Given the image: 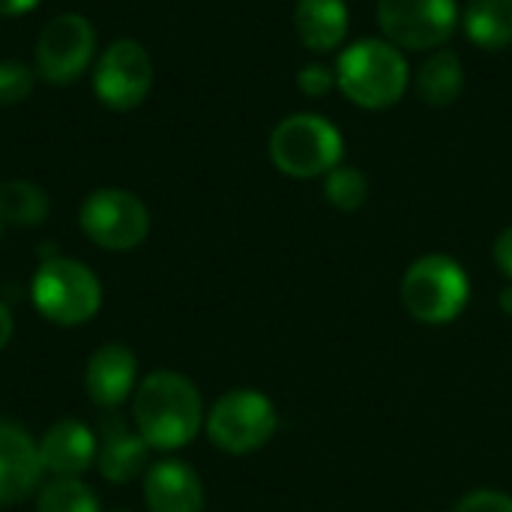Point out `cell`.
<instances>
[{"label": "cell", "instance_id": "obj_1", "mask_svg": "<svg viewBox=\"0 0 512 512\" xmlns=\"http://www.w3.org/2000/svg\"><path fill=\"white\" fill-rule=\"evenodd\" d=\"M135 432L150 450H180L204 426V399L198 387L171 369L150 372L132 396Z\"/></svg>", "mask_w": 512, "mask_h": 512}, {"label": "cell", "instance_id": "obj_2", "mask_svg": "<svg viewBox=\"0 0 512 512\" xmlns=\"http://www.w3.org/2000/svg\"><path fill=\"white\" fill-rule=\"evenodd\" d=\"M411 84V69L387 39H357L336 60V87L348 102L366 111L393 108Z\"/></svg>", "mask_w": 512, "mask_h": 512}, {"label": "cell", "instance_id": "obj_3", "mask_svg": "<svg viewBox=\"0 0 512 512\" xmlns=\"http://www.w3.org/2000/svg\"><path fill=\"white\" fill-rule=\"evenodd\" d=\"M342 156V132L321 114H291L270 132V159L288 177H327L336 165H342Z\"/></svg>", "mask_w": 512, "mask_h": 512}, {"label": "cell", "instance_id": "obj_4", "mask_svg": "<svg viewBox=\"0 0 512 512\" xmlns=\"http://www.w3.org/2000/svg\"><path fill=\"white\" fill-rule=\"evenodd\" d=\"M30 297L45 321L57 327H81L102 306V282L75 258H48L33 276Z\"/></svg>", "mask_w": 512, "mask_h": 512}, {"label": "cell", "instance_id": "obj_5", "mask_svg": "<svg viewBox=\"0 0 512 512\" xmlns=\"http://www.w3.org/2000/svg\"><path fill=\"white\" fill-rule=\"evenodd\" d=\"M471 279L465 267L450 255H423L417 258L402 279V303L408 315L420 324L438 327L459 318L468 306Z\"/></svg>", "mask_w": 512, "mask_h": 512}, {"label": "cell", "instance_id": "obj_6", "mask_svg": "<svg viewBox=\"0 0 512 512\" xmlns=\"http://www.w3.org/2000/svg\"><path fill=\"white\" fill-rule=\"evenodd\" d=\"M204 426H207L210 441L219 450L231 456H246V453L261 450L273 438L279 417H276L273 402L264 393L231 390L216 399Z\"/></svg>", "mask_w": 512, "mask_h": 512}, {"label": "cell", "instance_id": "obj_7", "mask_svg": "<svg viewBox=\"0 0 512 512\" xmlns=\"http://www.w3.org/2000/svg\"><path fill=\"white\" fill-rule=\"evenodd\" d=\"M462 21L456 0H378V27L402 51H438Z\"/></svg>", "mask_w": 512, "mask_h": 512}, {"label": "cell", "instance_id": "obj_8", "mask_svg": "<svg viewBox=\"0 0 512 512\" xmlns=\"http://www.w3.org/2000/svg\"><path fill=\"white\" fill-rule=\"evenodd\" d=\"M78 222L84 237L108 252H129L150 234V213L144 201L114 186L90 192L81 204Z\"/></svg>", "mask_w": 512, "mask_h": 512}, {"label": "cell", "instance_id": "obj_9", "mask_svg": "<svg viewBox=\"0 0 512 512\" xmlns=\"http://www.w3.org/2000/svg\"><path fill=\"white\" fill-rule=\"evenodd\" d=\"M153 87V60L135 39H114L93 69V93L111 111L138 108Z\"/></svg>", "mask_w": 512, "mask_h": 512}, {"label": "cell", "instance_id": "obj_10", "mask_svg": "<svg viewBox=\"0 0 512 512\" xmlns=\"http://www.w3.org/2000/svg\"><path fill=\"white\" fill-rule=\"evenodd\" d=\"M93 51V24L78 12H63L51 18L36 39V69L51 84H69L90 66Z\"/></svg>", "mask_w": 512, "mask_h": 512}, {"label": "cell", "instance_id": "obj_11", "mask_svg": "<svg viewBox=\"0 0 512 512\" xmlns=\"http://www.w3.org/2000/svg\"><path fill=\"white\" fill-rule=\"evenodd\" d=\"M39 441L18 423L0 417V507L27 501L42 480Z\"/></svg>", "mask_w": 512, "mask_h": 512}, {"label": "cell", "instance_id": "obj_12", "mask_svg": "<svg viewBox=\"0 0 512 512\" xmlns=\"http://www.w3.org/2000/svg\"><path fill=\"white\" fill-rule=\"evenodd\" d=\"M138 387V357L123 342H108L96 348L84 369V390L93 405L117 408Z\"/></svg>", "mask_w": 512, "mask_h": 512}, {"label": "cell", "instance_id": "obj_13", "mask_svg": "<svg viewBox=\"0 0 512 512\" xmlns=\"http://www.w3.org/2000/svg\"><path fill=\"white\" fill-rule=\"evenodd\" d=\"M99 441L93 429L75 417H63L45 429L39 438V459L42 468L54 477H81L96 465Z\"/></svg>", "mask_w": 512, "mask_h": 512}, {"label": "cell", "instance_id": "obj_14", "mask_svg": "<svg viewBox=\"0 0 512 512\" xmlns=\"http://www.w3.org/2000/svg\"><path fill=\"white\" fill-rule=\"evenodd\" d=\"M144 504L150 512H204V483L180 459H162L144 474Z\"/></svg>", "mask_w": 512, "mask_h": 512}, {"label": "cell", "instance_id": "obj_15", "mask_svg": "<svg viewBox=\"0 0 512 512\" xmlns=\"http://www.w3.org/2000/svg\"><path fill=\"white\" fill-rule=\"evenodd\" d=\"M147 459H150V447L147 441L129 429L123 420H108L102 426V438H99V450H96V468L108 483H132L141 474H147Z\"/></svg>", "mask_w": 512, "mask_h": 512}, {"label": "cell", "instance_id": "obj_16", "mask_svg": "<svg viewBox=\"0 0 512 512\" xmlns=\"http://www.w3.org/2000/svg\"><path fill=\"white\" fill-rule=\"evenodd\" d=\"M351 9L345 0H297L294 30L309 51H333L345 42Z\"/></svg>", "mask_w": 512, "mask_h": 512}, {"label": "cell", "instance_id": "obj_17", "mask_svg": "<svg viewBox=\"0 0 512 512\" xmlns=\"http://www.w3.org/2000/svg\"><path fill=\"white\" fill-rule=\"evenodd\" d=\"M462 87H465V66L462 57L450 48L432 51L417 69V96L426 105L444 108L459 99Z\"/></svg>", "mask_w": 512, "mask_h": 512}, {"label": "cell", "instance_id": "obj_18", "mask_svg": "<svg viewBox=\"0 0 512 512\" xmlns=\"http://www.w3.org/2000/svg\"><path fill=\"white\" fill-rule=\"evenodd\" d=\"M465 36L483 51L512 45V0H468L462 12Z\"/></svg>", "mask_w": 512, "mask_h": 512}, {"label": "cell", "instance_id": "obj_19", "mask_svg": "<svg viewBox=\"0 0 512 512\" xmlns=\"http://www.w3.org/2000/svg\"><path fill=\"white\" fill-rule=\"evenodd\" d=\"M48 216V195L30 180L0 183V219L3 225L33 228Z\"/></svg>", "mask_w": 512, "mask_h": 512}, {"label": "cell", "instance_id": "obj_20", "mask_svg": "<svg viewBox=\"0 0 512 512\" xmlns=\"http://www.w3.org/2000/svg\"><path fill=\"white\" fill-rule=\"evenodd\" d=\"M36 512H102V507L81 477H54L39 489Z\"/></svg>", "mask_w": 512, "mask_h": 512}, {"label": "cell", "instance_id": "obj_21", "mask_svg": "<svg viewBox=\"0 0 512 512\" xmlns=\"http://www.w3.org/2000/svg\"><path fill=\"white\" fill-rule=\"evenodd\" d=\"M324 195L327 201L342 210V213H354L369 201V180L360 168L351 165H336L327 177H324Z\"/></svg>", "mask_w": 512, "mask_h": 512}, {"label": "cell", "instance_id": "obj_22", "mask_svg": "<svg viewBox=\"0 0 512 512\" xmlns=\"http://www.w3.org/2000/svg\"><path fill=\"white\" fill-rule=\"evenodd\" d=\"M36 75L21 60H0V105H15L33 93Z\"/></svg>", "mask_w": 512, "mask_h": 512}, {"label": "cell", "instance_id": "obj_23", "mask_svg": "<svg viewBox=\"0 0 512 512\" xmlns=\"http://www.w3.org/2000/svg\"><path fill=\"white\" fill-rule=\"evenodd\" d=\"M297 87L309 96V99H321L336 87V69L324 66V63H309L300 69L297 75Z\"/></svg>", "mask_w": 512, "mask_h": 512}, {"label": "cell", "instance_id": "obj_24", "mask_svg": "<svg viewBox=\"0 0 512 512\" xmlns=\"http://www.w3.org/2000/svg\"><path fill=\"white\" fill-rule=\"evenodd\" d=\"M453 512H512V498L495 489H477L465 495Z\"/></svg>", "mask_w": 512, "mask_h": 512}, {"label": "cell", "instance_id": "obj_25", "mask_svg": "<svg viewBox=\"0 0 512 512\" xmlns=\"http://www.w3.org/2000/svg\"><path fill=\"white\" fill-rule=\"evenodd\" d=\"M492 255H495V264H498V270H501L507 279H512V225L510 228H504V231L498 234Z\"/></svg>", "mask_w": 512, "mask_h": 512}, {"label": "cell", "instance_id": "obj_26", "mask_svg": "<svg viewBox=\"0 0 512 512\" xmlns=\"http://www.w3.org/2000/svg\"><path fill=\"white\" fill-rule=\"evenodd\" d=\"M39 0H0V15L3 18H15V15H24L30 9H36Z\"/></svg>", "mask_w": 512, "mask_h": 512}, {"label": "cell", "instance_id": "obj_27", "mask_svg": "<svg viewBox=\"0 0 512 512\" xmlns=\"http://www.w3.org/2000/svg\"><path fill=\"white\" fill-rule=\"evenodd\" d=\"M12 330H15V321H12V312L0 303V351L9 345L12 339Z\"/></svg>", "mask_w": 512, "mask_h": 512}, {"label": "cell", "instance_id": "obj_28", "mask_svg": "<svg viewBox=\"0 0 512 512\" xmlns=\"http://www.w3.org/2000/svg\"><path fill=\"white\" fill-rule=\"evenodd\" d=\"M501 309H504L507 315H512V285L501 291Z\"/></svg>", "mask_w": 512, "mask_h": 512}, {"label": "cell", "instance_id": "obj_29", "mask_svg": "<svg viewBox=\"0 0 512 512\" xmlns=\"http://www.w3.org/2000/svg\"><path fill=\"white\" fill-rule=\"evenodd\" d=\"M0 231H3V219H0Z\"/></svg>", "mask_w": 512, "mask_h": 512}, {"label": "cell", "instance_id": "obj_30", "mask_svg": "<svg viewBox=\"0 0 512 512\" xmlns=\"http://www.w3.org/2000/svg\"><path fill=\"white\" fill-rule=\"evenodd\" d=\"M120 512H129V510H120Z\"/></svg>", "mask_w": 512, "mask_h": 512}]
</instances>
